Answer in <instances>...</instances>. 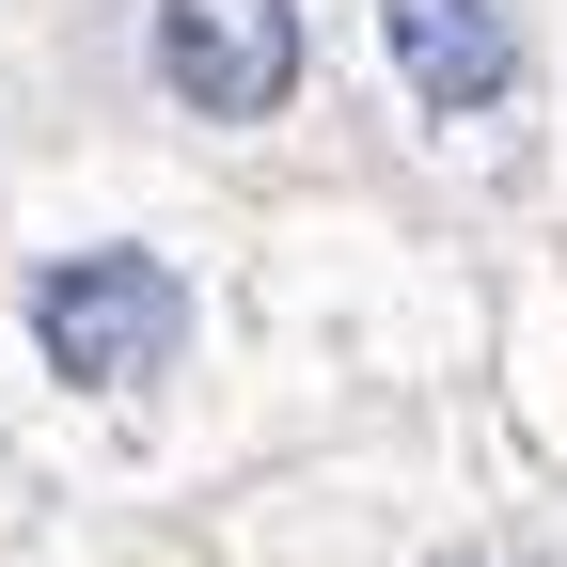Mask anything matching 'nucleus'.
Returning a JSON list of instances; mask_svg holds the SVG:
<instances>
[{"label": "nucleus", "mask_w": 567, "mask_h": 567, "mask_svg": "<svg viewBox=\"0 0 567 567\" xmlns=\"http://www.w3.org/2000/svg\"><path fill=\"white\" fill-rule=\"evenodd\" d=\"M488 379V252L410 189H189L0 158V473L95 520H189L316 425Z\"/></svg>", "instance_id": "f257e3e1"}, {"label": "nucleus", "mask_w": 567, "mask_h": 567, "mask_svg": "<svg viewBox=\"0 0 567 567\" xmlns=\"http://www.w3.org/2000/svg\"><path fill=\"white\" fill-rule=\"evenodd\" d=\"M205 567H567V457H536L488 379L394 394L363 425H316L221 505H189Z\"/></svg>", "instance_id": "f03ea898"}, {"label": "nucleus", "mask_w": 567, "mask_h": 567, "mask_svg": "<svg viewBox=\"0 0 567 567\" xmlns=\"http://www.w3.org/2000/svg\"><path fill=\"white\" fill-rule=\"evenodd\" d=\"M363 174L442 237H567V0H347Z\"/></svg>", "instance_id": "7ed1b4c3"}, {"label": "nucleus", "mask_w": 567, "mask_h": 567, "mask_svg": "<svg viewBox=\"0 0 567 567\" xmlns=\"http://www.w3.org/2000/svg\"><path fill=\"white\" fill-rule=\"evenodd\" d=\"M0 567H205L189 520H95V505H32L0 536Z\"/></svg>", "instance_id": "20e7f679"}]
</instances>
